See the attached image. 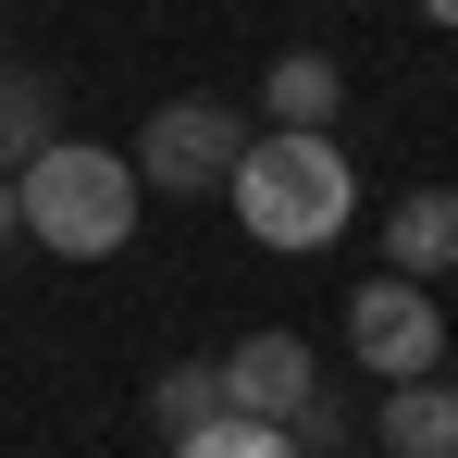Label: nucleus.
Returning a JSON list of instances; mask_svg holds the SVG:
<instances>
[{
	"label": "nucleus",
	"mask_w": 458,
	"mask_h": 458,
	"mask_svg": "<svg viewBox=\"0 0 458 458\" xmlns=\"http://www.w3.org/2000/svg\"><path fill=\"white\" fill-rule=\"evenodd\" d=\"M235 224L260 235V248H335L347 211H360V186H347V161L322 124H273V137H248L235 149Z\"/></svg>",
	"instance_id": "f257e3e1"
},
{
	"label": "nucleus",
	"mask_w": 458,
	"mask_h": 458,
	"mask_svg": "<svg viewBox=\"0 0 458 458\" xmlns=\"http://www.w3.org/2000/svg\"><path fill=\"white\" fill-rule=\"evenodd\" d=\"M13 186H25V235H38V248H63V260H112V248L137 235V161H124V149L50 137Z\"/></svg>",
	"instance_id": "f03ea898"
},
{
	"label": "nucleus",
	"mask_w": 458,
	"mask_h": 458,
	"mask_svg": "<svg viewBox=\"0 0 458 458\" xmlns=\"http://www.w3.org/2000/svg\"><path fill=\"white\" fill-rule=\"evenodd\" d=\"M235 149H248V112H235V99H161L149 124H137V186L199 199V186L235 174Z\"/></svg>",
	"instance_id": "7ed1b4c3"
},
{
	"label": "nucleus",
	"mask_w": 458,
	"mask_h": 458,
	"mask_svg": "<svg viewBox=\"0 0 458 458\" xmlns=\"http://www.w3.org/2000/svg\"><path fill=\"white\" fill-rule=\"evenodd\" d=\"M347 347H360V372H372V384H409V372H446V310L421 298L409 273H372V285L347 298Z\"/></svg>",
	"instance_id": "20e7f679"
},
{
	"label": "nucleus",
	"mask_w": 458,
	"mask_h": 458,
	"mask_svg": "<svg viewBox=\"0 0 458 458\" xmlns=\"http://www.w3.org/2000/svg\"><path fill=\"white\" fill-rule=\"evenodd\" d=\"M224 409L235 421H285V434H322L335 446V421H322V372H310V347L298 335H235L224 347Z\"/></svg>",
	"instance_id": "39448f33"
},
{
	"label": "nucleus",
	"mask_w": 458,
	"mask_h": 458,
	"mask_svg": "<svg viewBox=\"0 0 458 458\" xmlns=\"http://www.w3.org/2000/svg\"><path fill=\"white\" fill-rule=\"evenodd\" d=\"M372 434H384V458H458V384H446V372H409V384H384Z\"/></svg>",
	"instance_id": "423d86ee"
},
{
	"label": "nucleus",
	"mask_w": 458,
	"mask_h": 458,
	"mask_svg": "<svg viewBox=\"0 0 458 458\" xmlns=\"http://www.w3.org/2000/svg\"><path fill=\"white\" fill-rule=\"evenodd\" d=\"M384 260H396L409 285L458 273V186H409V199L384 211Z\"/></svg>",
	"instance_id": "0eeeda50"
},
{
	"label": "nucleus",
	"mask_w": 458,
	"mask_h": 458,
	"mask_svg": "<svg viewBox=\"0 0 458 458\" xmlns=\"http://www.w3.org/2000/svg\"><path fill=\"white\" fill-rule=\"evenodd\" d=\"M50 137H63V87L50 75H0V174H25Z\"/></svg>",
	"instance_id": "6e6552de"
},
{
	"label": "nucleus",
	"mask_w": 458,
	"mask_h": 458,
	"mask_svg": "<svg viewBox=\"0 0 458 458\" xmlns=\"http://www.w3.org/2000/svg\"><path fill=\"white\" fill-rule=\"evenodd\" d=\"M149 421H161V446L211 434V421H224V360H174V372L149 384Z\"/></svg>",
	"instance_id": "1a4fd4ad"
},
{
	"label": "nucleus",
	"mask_w": 458,
	"mask_h": 458,
	"mask_svg": "<svg viewBox=\"0 0 458 458\" xmlns=\"http://www.w3.org/2000/svg\"><path fill=\"white\" fill-rule=\"evenodd\" d=\"M335 99H347V75H335L322 50H285V63L260 75V112H273V124H335Z\"/></svg>",
	"instance_id": "9d476101"
},
{
	"label": "nucleus",
	"mask_w": 458,
	"mask_h": 458,
	"mask_svg": "<svg viewBox=\"0 0 458 458\" xmlns=\"http://www.w3.org/2000/svg\"><path fill=\"white\" fill-rule=\"evenodd\" d=\"M174 458H298V434H285V421H235V409H224L211 434H186Z\"/></svg>",
	"instance_id": "9b49d317"
},
{
	"label": "nucleus",
	"mask_w": 458,
	"mask_h": 458,
	"mask_svg": "<svg viewBox=\"0 0 458 458\" xmlns=\"http://www.w3.org/2000/svg\"><path fill=\"white\" fill-rule=\"evenodd\" d=\"M13 224H25V186H13V174H0V235H13Z\"/></svg>",
	"instance_id": "f8f14e48"
},
{
	"label": "nucleus",
	"mask_w": 458,
	"mask_h": 458,
	"mask_svg": "<svg viewBox=\"0 0 458 458\" xmlns=\"http://www.w3.org/2000/svg\"><path fill=\"white\" fill-rule=\"evenodd\" d=\"M421 13H434V25H458V0H421Z\"/></svg>",
	"instance_id": "ddd939ff"
},
{
	"label": "nucleus",
	"mask_w": 458,
	"mask_h": 458,
	"mask_svg": "<svg viewBox=\"0 0 458 458\" xmlns=\"http://www.w3.org/2000/svg\"><path fill=\"white\" fill-rule=\"evenodd\" d=\"M446 360H458V347H446Z\"/></svg>",
	"instance_id": "4468645a"
}]
</instances>
